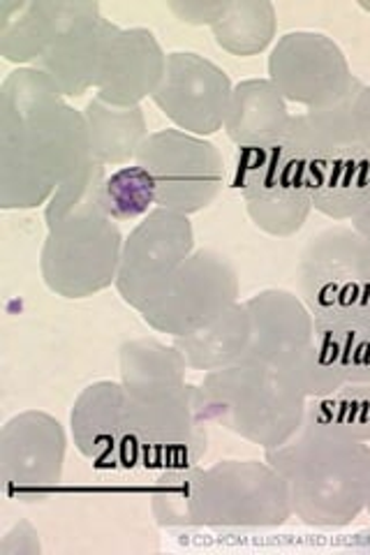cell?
<instances>
[{
  "label": "cell",
  "mask_w": 370,
  "mask_h": 555,
  "mask_svg": "<svg viewBox=\"0 0 370 555\" xmlns=\"http://www.w3.org/2000/svg\"><path fill=\"white\" fill-rule=\"evenodd\" d=\"M88 160L84 112L40 69H12L0 86V206H44Z\"/></svg>",
  "instance_id": "cell-1"
},
{
  "label": "cell",
  "mask_w": 370,
  "mask_h": 555,
  "mask_svg": "<svg viewBox=\"0 0 370 555\" xmlns=\"http://www.w3.org/2000/svg\"><path fill=\"white\" fill-rule=\"evenodd\" d=\"M120 385L126 389L130 470L165 473L200 465L208 449V420L200 385L179 347L155 338H132L118 347Z\"/></svg>",
  "instance_id": "cell-2"
},
{
  "label": "cell",
  "mask_w": 370,
  "mask_h": 555,
  "mask_svg": "<svg viewBox=\"0 0 370 555\" xmlns=\"http://www.w3.org/2000/svg\"><path fill=\"white\" fill-rule=\"evenodd\" d=\"M107 177V167L91 158L44 204L40 273L56 297L79 301L116 283L126 236L104 206Z\"/></svg>",
  "instance_id": "cell-3"
},
{
  "label": "cell",
  "mask_w": 370,
  "mask_h": 555,
  "mask_svg": "<svg viewBox=\"0 0 370 555\" xmlns=\"http://www.w3.org/2000/svg\"><path fill=\"white\" fill-rule=\"evenodd\" d=\"M283 475L292 512L312 528H345L370 505V444L312 422L278 449L264 451Z\"/></svg>",
  "instance_id": "cell-4"
},
{
  "label": "cell",
  "mask_w": 370,
  "mask_h": 555,
  "mask_svg": "<svg viewBox=\"0 0 370 555\" xmlns=\"http://www.w3.org/2000/svg\"><path fill=\"white\" fill-rule=\"evenodd\" d=\"M202 412L251 444L283 447L306 420L308 396L294 379L259 363L206 373L200 385Z\"/></svg>",
  "instance_id": "cell-5"
},
{
  "label": "cell",
  "mask_w": 370,
  "mask_h": 555,
  "mask_svg": "<svg viewBox=\"0 0 370 555\" xmlns=\"http://www.w3.org/2000/svg\"><path fill=\"white\" fill-rule=\"evenodd\" d=\"M355 98L339 107L294 114L292 118L304 153L312 211L336 222H349L370 197V151L352 126Z\"/></svg>",
  "instance_id": "cell-6"
},
{
  "label": "cell",
  "mask_w": 370,
  "mask_h": 555,
  "mask_svg": "<svg viewBox=\"0 0 370 555\" xmlns=\"http://www.w3.org/2000/svg\"><path fill=\"white\" fill-rule=\"evenodd\" d=\"M294 516L288 481L267 461L200 467L190 528H278Z\"/></svg>",
  "instance_id": "cell-7"
},
{
  "label": "cell",
  "mask_w": 370,
  "mask_h": 555,
  "mask_svg": "<svg viewBox=\"0 0 370 555\" xmlns=\"http://www.w3.org/2000/svg\"><path fill=\"white\" fill-rule=\"evenodd\" d=\"M234 188L259 232L290 238L304 228L312 214V202L302 144L292 124L276 142L239 151Z\"/></svg>",
  "instance_id": "cell-8"
},
{
  "label": "cell",
  "mask_w": 370,
  "mask_h": 555,
  "mask_svg": "<svg viewBox=\"0 0 370 555\" xmlns=\"http://www.w3.org/2000/svg\"><path fill=\"white\" fill-rule=\"evenodd\" d=\"M251 312L253 336L243 363H259L283 373L308 398L327 396L312 312L290 289H261L243 301Z\"/></svg>",
  "instance_id": "cell-9"
},
{
  "label": "cell",
  "mask_w": 370,
  "mask_h": 555,
  "mask_svg": "<svg viewBox=\"0 0 370 555\" xmlns=\"http://www.w3.org/2000/svg\"><path fill=\"white\" fill-rule=\"evenodd\" d=\"M157 190V206L195 216L216 202L225 181L222 153L204 137L167 128L151 132L137 160Z\"/></svg>",
  "instance_id": "cell-10"
},
{
  "label": "cell",
  "mask_w": 370,
  "mask_h": 555,
  "mask_svg": "<svg viewBox=\"0 0 370 555\" xmlns=\"http://www.w3.org/2000/svg\"><path fill=\"white\" fill-rule=\"evenodd\" d=\"M267 67L278 93L306 112L339 107L363 86L352 75L339 42L315 30H292L278 38Z\"/></svg>",
  "instance_id": "cell-11"
},
{
  "label": "cell",
  "mask_w": 370,
  "mask_h": 555,
  "mask_svg": "<svg viewBox=\"0 0 370 555\" xmlns=\"http://www.w3.org/2000/svg\"><path fill=\"white\" fill-rule=\"evenodd\" d=\"M239 301L234 264L222 253L202 248L186 259L167 289L139 315L153 332L181 338L216 322Z\"/></svg>",
  "instance_id": "cell-12"
},
{
  "label": "cell",
  "mask_w": 370,
  "mask_h": 555,
  "mask_svg": "<svg viewBox=\"0 0 370 555\" xmlns=\"http://www.w3.org/2000/svg\"><path fill=\"white\" fill-rule=\"evenodd\" d=\"M195 253L190 216L155 206L126 236L116 273V292L137 312L153 304L176 271Z\"/></svg>",
  "instance_id": "cell-13"
},
{
  "label": "cell",
  "mask_w": 370,
  "mask_h": 555,
  "mask_svg": "<svg viewBox=\"0 0 370 555\" xmlns=\"http://www.w3.org/2000/svg\"><path fill=\"white\" fill-rule=\"evenodd\" d=\"M67 438L61 422L42 410H26L0 430V481L8 498L33 502L63 481Z\"/></svg>",
  "instance_id": "cell-14"
},
{
  "label": "cell",
  "mask_w": 370,
  "mask_h": 555,
  "mask_svg": "<svg viewBox=\"0 0 370 555\" xmlns=\"http://www.w3.org/2000/svg\"><path fill=\"white\" fill-rule=\"evenodd\" d=\"M366 241L345 224L308 238L296 262V294L312 312L370 304L361 275Z\"/></svg>",
  "instance_id": "cell-15"
},
{
  "label": "cell",
  "mask_w": 370,
  "mask_h": 555,
  "mask_svg": "<svg viewBox=\"0 0 370 555\" xmlns=\"http://www.w3.org/2000/svg\"><path fill=\"white\" fill-rule=\"evenodd\" d=\"M234 83L222 67L195 51H171L161 89L151 98L176 130L208 137L222 130Z\"/></svg>",
  "instance_id": "cell-16"
},
{
  "label": "cell",
  "mask_w": 370,
  "mask_h": 555,
  "mask_svg": "<svg viewBox=\"0 0 370 555\" xmlns=\"http://www.w3.org/2000/svg\"><path fill=\"white\" fill-rule=\"evenodd\" d=\"M116 28L104 20L95 0H69L59 33L33 67L54 81L65 98H81L95 89L104 51Z\"/></svg>",
  "instance_id": "cell-17"
},
{
  "label": "cell",
  "mask_w": 370,
  "mask_h": 555,
  "mask_svg": "<svg viewBox=\"0 0 370 555\" xmlns=\"http://www.w3.org/2000/svg\"><path fill=\"white\" fill-rule=\"evenodd\" d=\"M167 56L149 28H116L104 51L95 91L112 107H139L161 89Z\"/></svg>",
  "instance_id": "cell-18"
},
{
  "label": "cell",
  "mask_w": 370,
  "mask_h": 555,
  "mask_svg": "<svg viewBox=\"0 0 370 555\" xmlns=\"http://www.w3.org/2000/svg\"><path fill=\"white\" fill-rule=\"evenodd\" d=\"M69 430L79 454L98 470H130L126 389L120 382L88 385L69 412Z\"/></svg>",
  "instance_id": "cell-19"
},
{
  "label": "cell",
  "mask_w": 370,
  "mask_h": 555,
  "mask_svg": "<svg viewBox=\"0 0 370 555\" xmlns=\"http://www.w3.org/2000/svg\"><path fill=\"white\" fill-rule=\"evenodd\" d=\"M312 322L327 396L347 382L370 385V304L315 312Z\"/></svg>",
  "instance_id": "cell-20"
},
{
  "label": "cell",
  "mask_w": 370,
  "mask_h": 555,
  "mask_svg": "<svg viewBox=\"0 0 370 555\" xmlns=\"http://www.w3.org/2000/svg\"><path fill=\"white\" fill-rule=\"evenodd\" d=\"M290 102L278 93L271 79H245L234 83L225 118V134L239 151L271 144L292 124Z\"/></svg>",
  "instance_id": "cell-21"
},
{
  "label": "cell",
  "mask_w": 370,
  "mask_h": 555,
  "mask_svg": "<svg viewBox=\"0 0 370 555\" xmlns=\"http://www.w3.org/2000/svg\"><path fill=\"white\" fill-rule=\"evenodd\" d=\"M69 0H0V56L33 67L59 33Z\"/></svg>",
  "instance_id": "cell-22"
},
{
  "label": "cell",
  "mask_w": 370,
  "mask_h": 555,
  "mask_svg": "<svg viewBox=\"0 0 370 555\" xmlns=\"http://www.w3.org/2000/svg\"><path fill=\"white\" fill-rule=\"evenodd\" d=\"M251 312L243 301H239L222 312L216 322L190 336L174 338L171 345L179 347L190 371H202L206 375L243 363L251 347Z\"/></svg>",
  "instance_id": "cell-23"
},
{
  "label": "cell",
  "mask_w": 370,
  "mask_h": 555,
  "mask_svg": "<svg viewBox=\"0 0 370 555\" xmlns=\"http://www.w3.org/2000/svg\"><path fill=\"white\" fill-rule=\"evenodd\" d=\"M91 158L102 167H126L137 160L139 149L149 139L146 114L139 107H112L93 98L84 109Z\"/></svg>",
  "instance_id": "cell-24"
},
{
  "label": "cell",
  "mask_w": 370,
  "mask_h": 555,
  "mask_svg": "<svg viewBox=\"0 0 370 555\" xmlns=\"http://www.w3.org/2000/svg\"><path fill=\"white\" fill-rule=\"evenodd\" d=\"M210 33L229 56L251 59L276 40L278 12L269 0H227Z\"/></svg>",
  "instance_id": "cell-25"
},
{
  "label": "cell",
  "mask_w": 370,
  "mask_h": 555,
  "mask_svg": "<svg viewBox=\"0 0 370 555\" xmlns=\"http://www.w3.org/2000/svg\"><path fill=\"white\" fill-rule=\"evenodd\" d=\"M306 422L370 442V385L347 382L329 396L308 398Z\"/></svg>",
  "instance_id": "cell-26"
},
{
  "label": "cell",
  "mask_w": 370,
  "mask_h": 555,
  "mask_svg": "<svg viewBox=\"0 0 370 555\" xmlns=\"http://www.w3.org/2000/svg\"><path fill=\"white\" fill-rule=\"evenodd\" d=\"M104 206L116 222L146 218L157 206V190L151 173L135 165L118 167L104 183Z\"/></svg>",
  "instance_id": "cell-27"
},
{
  "label": "cell",
  "mask_w": 370,
  "mask_h": 555,
  "mask_svg": "<svg viewBox=\"0 0 370 555\" xmlns=\"http://www.w3.org/2000/svg\"><path fill=\"white\" fill-rule=\"evenodd\" d=\"M202 465L157 473L151 491V514L161 528H190V505Z\"/></svg>",
  "instance_id": "cell-28"
},
{
  "label": "cell",
  "mask_w": 370,
  "mask_h": 555,
  "mask_svg": "<svg viewBox=\"0 0 370 555\" xmlns=\"http://www.w3.org/2000/svg\"><path fill=\"white\" fill-rule=\"evenodd\" d=\"M227 0H169L167 10L188 26H214Z\"/></svg>",
  "instance_id": "cell-29"
},
{
  "label": "cell",
  "mask_w": 370,
  "mask_h": 555,
  "mask_svg": "<svg viewBox=\"0 0 370 555\" xmlns=\"http://www.w3.org/2000/svg\"><path fill=\"white\" fill-rule=\"evenodd\" d=\"M42 546L38 540V532L26 520L16 524L0 544V555H40Z\"/></svg>",
  "instance_id": "cell-30"
},
{
  "label": "cell",
  "mask_w": 370,
  "mask_h": 555,
  "mask_svg": "<svg viewBox=\"0 0 370 555\" xmlns=\"http://www.w3.org/2000/svg\"><path fill=\"white\" fill-rule=\"evenodd\" d=\"M352 126H355L359 142L370 151V83H363L352 102Z\"/></svg>",
  "instance_id": "cell-31"
},
{
  "label": "cell",
  "mask_w": 370,
  "mask_h": 555,
  "mask_svg": "<svg viewBox=\"0 0 370 555\" xmlns=\"http://www.w3.org/2000/svg\"><path fill=\"white\" fill-rule=\"evenodd\" d=\"M349 222H352L349 228L355 230L363 241L370 243V197H368V202L363 204L361 211H359L355 218H352Z\"/></svg>",
  "instance_id": "cell-32"
},
{
  "label": "cell",
  "mask_w": 370,
  "mask_h": 555,
  "mask_svg": "<svg viewBox=\"0 0 370 555\" xmlns=\"http://www.w3.org/2000/svg\"><path fill=\"white\" fill-rule=\"evenodd\" d=\"M361 275H363L366 287H368V297H370V243L368 241H366V248L361 255Z\"/></svg>",
  "instance_id": "cell-33"
},
{
  "label": "cell",
  "mask_w": 370,
  "mask_h": 555,
  "mask_svg": "<svg viewBox=\"0 0 370 555\" xmlns=\"http://www.w3.org/2000/svg\"><path fill=\"white\" fill-rule=\"evenodd\" d=\"M359 8L366 10V12H370V0H359Z\"/></svg>",
  "instance_id": "cell-34"
},
{
  "label": "cell",
  "mask_w": 370,
  "mask_h": 555,
  "mask_svg": "<svg viewBox=\"0 0 370 555\" xmlns=\"http://www.w3.org/2000/svg\"><path fill=\"white\" fill-rule=\"evenodd\" d=\"M366 512H368V516H370V505H368V509H366Z\"/></svg>",
  "instance_id": "cell-35"
}]
</instances>
